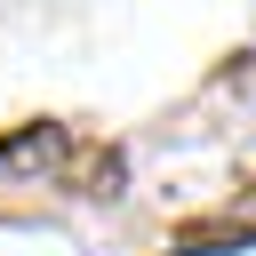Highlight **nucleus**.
I'll return each instance as SVG.
<instances>
[{
	"label": "nucleus",
	"instance_id": "f257e3e1",
	"mask_svg": "<svg viewBox=\"0 0 256 256\" xmlns=\"http://www.w3.org/2000/svg\"><path fill=\"white\" fill-rule=\"evenodd\" d=\"M64 160H72V136H64L56 120H24V128L0 144V176H8V168H56V176H64Z\"/></svg>",
	"mask_w": 256,
	"mask_h": 256
},
{
	"label": "nucleus",
	"instance_id": "f03ea898",
	"mask_svg": "<svg viewBox=\"0 0 256 256\" xmlns=\"http://www.w3.org/2000/svg\"><path fill=\"white\" fill-rule=\"evenodd\" d=\"M64 184H80V192H112V184H120V152H96V144H80V152L64 160Z\"/></svg>",
	"mask_w": 256,
	"mask_h": 256
},
{
	"label": "nucleus",
	"instance_id": "7ed1b4c3",
	"mask_svg": "<svg viewBox=\"0 0 256 256\" xmlns=\"http://www.w3.org/2000/svg\"><path fill=\"white\" fill-rule=\"evenodd\" d=\"M232 232H240V240H256V176H248V184H240V200H232Z\"/></svg>",
	"mask_w": 256,
	"mask_h": 256
}]
</instances>
